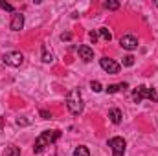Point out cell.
Listing matches in <instances>:
<instances>
[{
  "mask_svg": "<svg viewBox=\"0 0 158 156\" xmlns=\"http://www.w3.org/2000/svg\"><path fill=\"white\" fill-rule=\"evenodd\" d=\"M74 156H90V151L85 145H79V147H76V151H74Z\"/></svg>",
  "mask_w": 158,
  "mask_h": 156,
  "instance_id": "obj_13",
  "label": "cell"
},
{
  "mask_svg": "<svg viewBox=\"0 0 158 156\" xmlns=\"http://www.w3.org/2000/svg\"><path fill=\"white\" fill-rule=\"evenodd\" d=\"M123 64H125V66H132V64H134V57H132V55H127V57L123 59Z\"/></svg>",
  "mask_w": 158,
  "mask_h": 156,
  "instance_id": "obj_19",
  "label": "cell"
},
{
  "mask_svg": "<svg viewBox=\"0 0 158 156\" xmlns=\"http://www.w3.org/2000/svg\"><path fill=\"white\" fill-rule=\"evenodd\" d=\"M0 7H2V9H6V11H11V13H15L13 6H11V4H7V2H4V0H0Z\"/></svg>",
  "mask_w": 158,
  "mask_h": 156,
  "instance_id": "obj_18",
  "label": "cell"
},
{
  "mask_svg": "<svg viewBox=\"0 0 158 156\" xmlns=\"http://www.w3.org/2000/svg\"><path fill=\"white\" fill-rule=\"evenodd\" d=\"M77 51H79V57H81L85 63H90V61L94 59V50H92L90 46H85V44H83V46H79Z\"/></svg>",
  "mask_w": 158,
  "mask_h": 156,
  "instance_id": "obj_9",
  "label": "cell"
},
{
  "mask_svg": "<svg viewBox=\"0 0 158 156\" xmlns=\"http://www.w3.org/2000/svg\"><path fill=\"white\" fill-rule=\"evenodd\" d=\"M11 30L13 31H20L24 28V15L22 13H13V18H11Z\"/></svg>",
  "mask_w": 158,
  "mask_h": 156,
  "instance_id": "obj_8",
  "label": "cell"
},
{
  "mask_svg": "<svg viewBox=\"0 0 158 156\" xmlns=\"http://www.w3.org/2000/svg\"><path fill=\"white\" fill-rule=\"evenodd\" d=\"M90 88H92L94 92H101V90H103V88H101V83H99V81H92V83H90Z\"/></svg>",
  "mask_w": 158,
  "mask_h": 156,
  "instance_id": "obj_17",
  "label": "cell"
},
{
  "mask_svg": "<svg viewBox=\"0 0 158 156\" xmlns=\"http://www.w3.org/2000/svg\"><path fill=\"white\" fill-rule=\"evenodd\" d=\"M103 7H107V9H118L119 2H116V0H107V2H103Z\"/></svg>",
  "mask_w": 158,
  "mask_h": 156,
  "instance_id": "obj_15",
  "label": "cell"
},
{
  "mask_svg": "<svg viewBox=\"0 0 158 156\" xmlns=\"http://www.w3.org/2000/svg\"><path fill=\"white\" fill-rule=\"evenodd\" d=\"M61 138V130H44L40 132L39 138L35 140V145H33V153H42L46 147H50L53 142H57Z\"/></svg>",
  "mask_w": 158,
  "mask_h": 156,
  "instance_id": "obj_1",
  "label": "cell"
},
{
  "mask_svg": "<svg viewBox=\"0 0 158 156\" xmlns=\"http://www.w3.org/2000/svg\"><path fill=\"white\" fill-rule=\"evenodd\" d=\"M42 61H44V63H53V55L48 51L46 46H42Z\"/></svg>",
  "mask_w": 158,
  "mask_h": 156,
  "instance_id": "obj_14",
  "label": "cell"
},
{
  "mask_svg": "<svg viewBox=\"0 0 158 156\" xmlns=\"http://www.w3.org/2000/svg\"><path fill=\"white\" fill-rule=\"evenodd\" d=\"M132 99H134V103H142L143 99H149V101H153V103H158V92L155 88H149V86H138V88H134V94H132Z\"/></svg>",
  "mask_w": 158,
  "mask_h": 156,
  "instance_id": "obj_3",
  "label": "cell"
},
{
  "mask_svg": "<svg viewBox=\"0 0 158 156\" xmlns=\"http://www.w3.org/2000/svg\"><path fill=\"white\" fill-rule=\"evenodd\" d=\"M61 39H63V40H70V33H63V35H61Z\"/></svg>",
  "mask_w": 158,
  "mask_h": 156,
  "instance_id": "obj_22",
  "label": "cell"
},
{
  "mask_svg": "<svg viewBox=\"0 0 158 156\" xmlns=\"http://www.w3.org/2000/svg\"><path fill=\"white\" fill-rule=\"evenodd\" d=\"M66 107H68V110L74 114V116H79L81 112H83V97H81V92H79V88H74L72 92H68V96H66Z\"/></svg>",
  "mask_w": 158,
  "mask_h": 156,
  "instance_id": "obj_2",
  "label": "cell"
},
{
  "mask_svg": "<svg viewBox=\"0 0 158 156\" xmlns=\"http://www.w3.org/2000/svg\"><path fill=\"white\" fill-rule=\"evenodd\" d=\"M4 154L6 156H20V149L15 147V145H7L6 151H4Z\"/></svg>",
  "mask_w": 158,
  "mask_h": 156,
  "instance_id": "obj_12",
  "label": "cell"
},
{
  "mask_svg": "<svg viewBox=\"0 0 158 156\" xmlns=\"http://www.w3.org/2000/svg\"><path fill=\"white\" fill-rule=\"evenodd\" d=\"M2 125H4V119L0 117V132H2Z\"/></svg>",
  "mask_w": 158,
  "mask_h": 156,
  "instance_id": "obj_23",
  "label": "cell"
},
{
  "mask_svg": "<svg viewBox=\"0 0 158 156\" xmlns=\"http://www.w3.org/2000/svg\"><path fill=\"white\" fill-rule=\"evenodd\" d=\"M88 37H90V40H94V42H96L99 35H98V31H90V35H88Z\"/></svg>",
  "mask_w": 158,
  "mask_h": 156,
  "instance_id": "obj_21",
  "label": "cell"
},
{
  "mask_svg": "<svg viewBox=\"0 0 158 156\" xmlns=\"http://www.w3.org/2000/svg\"><path fill=\"white\" fill-rule=\"evenodd\" d=\"M2 61H4V64L17 68V66H20V64L24 63V57H22L20 51H7V53H4Z\"/></svg>",
  "mask_w": 158,
  "mask_h": 156,
  "instance_id": "obj_4",
  "label": "cell"
},
{
  "mask_svg": "<svg viewBox=\"0 0 158 156\" xmlns=\"http://www.w3.org/2000/svg\"><path fill=\"white\" fill-rule=\"evenodd\" d=\"M109 147L112 149V154L114 156H123L125 154V147H127V143H125L123 138L116 136V138H110V140H109Z\"/></svg>",
  "mask_w": 158,
  "mask_h": 156,
  "instance_id": "obj_5",
  "label": "cell"
},
{
  "mask_svg": "<svg viewBox=\"0 0 158 156\" xmlns=\"http://www.w3.org/2000/svg\"><path fill=\"white\" fill-rule=\"evenodd\" d=\"M99 66L107 72V74H118L119 72V64L114 61V59H109V57H103V59H99Z\"/></svg>",
  "mask_w": 158,
  "mask_h": 156,
  "instance_id": "obj_6",
  "label": "cell"
},
{
  "mask_svg": "<svg viewBox=\"0 0 158 156\" xmlns=\"http://www.w3.org/2000/svg\"><path fill=\"white\" fill-rule=\"evenodd\" d=\"M109 117H110V121H112L114 125H119L123 116H121V110H119V109H110V110H109Z\"/></svg>",
  "mask_w": 158,
  "mask_h": 156,
  "instance_id": "obj_10",
  "label": "cell"
},
{
  "mask_svg": "<svg viewBox=\"0 0 158 156\" xmlns=\"http://www.w3.org/2000/svg\"><path fill=\"white\" fill-rule=\"evenodd\" d=\"M119 44H121V48H123V50L132 51V50H136V48H138V39H136L134 35H123V37L119 39Z\"/></svg>",
  "mask_w": 158,
  "mask_h": 156,
  "instance_id": "obj_7",
  "label": "cell"
},
{
  "mask_svg": "<svg viewBox=\"0 0 158 156\" xmlns=\"http://www.w3.org/2000/svg\"><path fill=\"white\" fill-rule=\"evenodd\" d=\"M99 35H101V39H103V40H107V42H109V40L112 39V35H110V31H109L107 28H101V30H99Z\"/></svg>",
  "mask_w": 158,
  "mask_h": 156,
  "instance_id": "obj_16",
  "label": "cell"
},
{
  "mask_svg": "<svg viewBox=\"0 0 158 156\" xmlns=\"http://www.w3.org/2000/svg\"><path fill=\"white\" fill-rule=\"evenodd\" d=\"M127 88V83H119V84H109L107 86V92L109 94H116V92H119V90H125Z\"/></svg>",
  "mask_w": 158,
  "mask_h": 156,
  "instance_id": "obj_11",
  "label": "cell"
},
{
  "mask_svg": "<svg viewBox=\"0 0 158 156\" xmlns=\"http://www.w3.org/2000/svg\"><path fill=\"white\" fill-rule=\"evenodd\" d=\"M40 116H42V119H50V117H52V114H50L48 110H40Z\"/></svg>",
  "mask_w": 158,
  "mask_h": 156,
  "instance_id": "obj_20",
  "label": "cell"
}]
</instances>
